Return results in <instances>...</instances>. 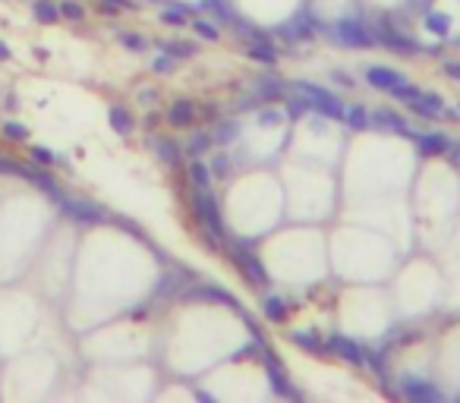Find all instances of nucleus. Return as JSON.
<instances>
[{
	"mask_svg": "<svg viewBox=\"0 0 460 403\" xmlns=\"http://www.w3.org/2000/svg\"><path fill=\"white\" fill-rule=\"evenodd\" d=\"M193 214L199 220V227L205 230L208 243L214 249L224 246V218H221V205L214 199L211 186H193Z\"/></svg>",
	"mask_w": 460,
	"mask_h": 403,
	"instance_id": "obj_1",
	"label": "nucleus"
},
{
	"mask_svg": "<svg viewBox=\"0 0 460 403\" xmlns=\"http://www.w3.org/2000/svg\"><path fill=\"white\" fill-rule=\"evenodd\" d=\"M369 29H372V38H375V44H382V48L394 50V54L413 57V54H422V50H426L413 35H407L400 25H394V19H391V16H378L375 22L369 25Z\"/></svg>",
	"mask_w": 460,
	"mask_h": 403,
	"instance_id": "obj_2",
	"label": "nucleus"
},
{
	"mask_svg": "<svg viewBox=\"0 0 460 403\" xmlns=\"http://www.w3.org/2000/svg\"><path fill=\"white\" fill-rule=\"evenodd\" d=\"M290 88H293L296 94H302V98H306L309 111L321 113V117H328V120H344V101H340L334 92L315 85V82H302V79L293 82Z\"/></svg>",
	"mask_w": 460,
	"mask_h": 403,
	"instance_id": "obj_3",
	"label": "nucleus"
},
{
	"mask_svg": "<svg viewBox=\"0 0 460 403\" xmlns=\"http://www.w3.org/2000/svg\"><path fill=\"white\" fill-rule=\"evenodd\" d=\"M54 205L60 208V211L67 214L69 220H76V224H82V227H95V224H104V220H111V214H107L104 208L98 205V202H92V199H73V195H67L63 189L54 195Z\"/></svg>",
	"mask_w": 460,
	"mask_h": 403,
	"instance_id": "obj_4",
	"label": "nucleus"
},
{
	"mask_svg": "<svg viewBox=\"0 0 460 403\" xmlns=\"http://www.w3.org/2000/svg\"><path fill=\"white\" fill-rule=\"evenodd\" d=\"M230 262L237 264L239 274H243L252 287H268V281H271L268 268H265L262 258L256 255L252 243H246V239H233V243H230Z\"/></svg>",
	"mask_w": 460,
	"mask_h": 403,
	"instance_id": "obj_5",
	"label": "nucleus"
},
{
	"mask_svg": "<svg viewBox=\"0 0 460 403\" xmlns=\"http://www.w3.org/2000/svg\"><path fill=\"white\" fill-rule=\"evenodd\" d=\"M319 31H328L331 38H337L340 44H350V48H375L372 29L363 22V19H337L331 29L319 22Z\"/></svg>",
	"mask_w": 460,
	"mask_h": 403,
	"instance_id": "obj_6",
	"label": "nucleus"
},
{
	"mask_svg": "<svg viewBox=\"0 0 460 403\" xmlns=\"http://www.w3.org/2000/svg\"><path fill=\"white\" fill-rule=\"evenodd\" d=\"M258 356H262V362H265V375H268L271 390H274L277 397H290V400H300V390L290 384L287 372H284V365L274 359V353H271L268 346H258Z\"/></svg>",
	"mask_w": 460,
	"mask_h": 403,
	"instance_id": "obj_7",
	"label": "nucleus"
},
{
	"mask_svg": "<svg viewBox=\"0 0 460 403\" xmlns=\"http://www.w3.org/2000/svg\"><path fill=\"white\" fill-rule=\"evenodd\" d=\"M315 31H319V19L312 16V10H306V6H302V10L296 13V16L290 19L287 25H281V29H277V35L287 38V41H306V38H312Z\"/></svg>",
	"mask_w": 460,
	"mask_h": 403,
	"instance_id": "obj_8",
	"label": "nucleus"
},
{
	"mask_svg": "<svg viewBox=\"0 0 460 403\" xmlns=\"http://www.w3.org/2000/svg\"><path fill=\"white\" fill-rule=\"evenodd\" d=\"M403 139H410L422 157H438V155H447V151H451V139L438 136V132H416V129H410Z\"/></svg>",
	"mask_w": 460,
	"mask_h": 403,
	"instance_id": "obj_9",
	"label": "nucleus"
},
{
	"mask_svg": "<svg viewBox=\"0 0 460 403\" xmlns=\"http://www.w3.org/2000/svg\"><path fill=\"white\" fill-rule=\"evenodd\" d=\"M400 394L410 397V400H419V403H438V400H445V394L438 390V384H432L428 378H413V375H407L400 381Z\"/></svg>",
	"mask_w": 460,
	"mask_h": 403,
	"instance_id": "obj_10",
	"label": "nucleus"
},
{
	"mask_svg": "<svg viewBox=\"0 0 460 403\" xmlns=\"http://www.w3.org/2000/svg\"><path fill=\"white\" fill-rule=\"evenodd\" d=\"M186 299L193 302H221V306H230V309H239L237 299H233L230 293H227L224 287H218V283H195L193 290H186Z\"/></svg>",
	"mask_w": 460,
	"mask_h": 403,
	"instance_id": "obj_11",
	"label": "nucleus"
},
{
	"mask_svg": "<svg viewBox=\"0 0 460 403\" xmlns=\"http://www.w3.org/2000/svg\"><path fill=\"white\" fill-rule=\"evenodd\" d=\"M328 350L331 353H337L344 362H350V365H363V344H356V340H350L347 334H328Z\"/></svg>",
	"mask_w": 460,
	"mask_h": 403,
	"instance_id": "obj_12",
	"label": "nucleus"
},
{
	"mask_svg": "<svg viewBox=\"0 0 460 403\" xmlns=\"http://www.w3.org/2000/svg\"><path fill=\"white\" fill-rule=\"evenodd\" d=\"M365 82H369L372 88H378V92H391V88L403 85L407 79V73H400V69H391V66H369L365 69Z\"/></svg>",
	"mask_w": 460,
	"mask_h": 403,
	"instance_id": "obj_13",
	"label": "nucleus"
},
{
	"mask_svg": "<svg viewBox=\"0 0 460 403\" xmlns=\"http://www.w3.org/2000/svg\"><path fill=\"white\" fill-rule=\"evenodd\" d=\"M410 104V111L413 113H419V117H426V120H438L441 113H445V104H441V98L438 94H432V92H416L413 98L407 101Z\"/></svg>",
	"mask_w": 460,
	"mask_h": 403,
	"instance_id": "obj_14",
	"label": "nucleus"
},
{
	"mask_svg": "<svg viewBox=\"0 0 460 403\" xmlns=\"http://www.w3.org/2000/svg\"><path fill=\"white\" fill-rule=\"evenodd\" d=\"M195 120H199V111H195V104L189 98H176L174 104H170V111H167V123L170 126L186 129V126H195Z\"/></svg>",
	"mask_w": 460,
	"mask_h": 403,
	"instance_id": "obj_15",
	"label": "nucleus"
},
{
	"mask_svg": "<svg viewBox=\"0 0 460 403\" xmlns=\"http://www.w3.org/2000/svg\"><path fill=\"white\" fill-rule=\"evenodd\" d=\"M284 82L274 79V76H258L256 82H252V94H256L262 104H271V101H284Z\"/></svg>",
	"mask_w": 460,
	"mask_h": 403,
	"instance_id": "obj_16",
	"label": "nucleus"
},
{
	"mask_svg": "<svg viewBox=\"0 0 460 403\" xmlns=\"http://www.w3.org/2000/svg\"><path fill=\"white\" fill-rule=\"evenodd\" d=\"M372 117V126H378V129H384V132H394V136H407V120L400 117V113H394V111H388V107H378V111H372L369 113Z\"/></svg>",
	"mask_w": 460,
	"mask_h": 403,
	"instance_id": "obj_17",
	"label": "nucleus"
},
{
	"mask_svg": "<svg viewBox=\"0 0 460 403\" xmlns=\"http://www.w3.org/2000/svg\"><path fill=\"white\" fill-rule=\"evenodd\" d=\"M107 123H111V129H113V132H120V136H130L132 126H136V120H132L130 107H123V104H111V107H107Z\"/></svg>",
	"mask_w": 460,
	"mask_h": 403,
	"instance_id": "obj_18",
	"label": "nucleus"
},
{
	"mask_svg": "<svg viewBox=\"0 0 460 403\" xmlns=\"http://www.w3.org/2000/svg\"><path fill=\"white\" fill-rule=\"evenodd\" d=\"M246 48H249V57L252 60H258V63H277V48L268 41V35H262V38H252V41H246Z\"/></svg>",
	"mask_w": 460,
	"mask_h": 403,
	"instance_id": "obj_19",
	"label": "nucleus"
},
{
	"mask_svg": "<svg viewBox=\"0 0 460 403\" xmlns=\"http://www.w3.org/2000/svg\"><path fill=\"white\" fill-rule=\"evenodd\" d=\"M158 50L170 54L174 60H193V57L199 54V48H195L193 41H176V38H164V41H158Z\"/></svg>",
	"mask_w": 460,
	"mask_h": 403,
	"instance_id": "obj_20",
	"label": "nucleus"
},
{
	"mask_svg": "<svg viewBox=\"0 0 460 403\" xmlns=\"http://www.w3.org/2000/svg\"><path fill=\"white\" fill-rule=\"evenodd\" d=\"M32 16L41 25H54L60 22V6H57V0H32Z\"/></svg>",
	"mask_w": 460,
	"mask_h": 403,
	"instance_id": "obj_21",
	"label": "nucleus"
},
{
	"mask_svg": "<svg viewBox=\"0 0 460 403\" xmlns=\"http://www.w3.org/2000/svg\"><path fill=\"white\" fill-rule=\"evenodd\" d=\"M290 340H293L296 346H302L306 353H328V344L315 331H300V327H296V331H290Z\"/></svg>",
	"mask_w": 460,
	"mask_h": 403,
	"instance_id": "obj_22",
	"label": "nucleus"
},
{
	"mask_svg": "<svg viewBox=\"0 0 460 403\" xmlns=\"http://www.w3.org/2000/svg\"><path fill=\"white\" fill-rule=\"evenodd\" d=\"M344 123L350 126L353 132H365V129H372V117H369V111H363V104H350V107H344Z\"/></svg>",
	"mask_w": 460,
	"mask_h": 403,
	"instance_id": "obj_23",
	"label": "nucleus"
},
{
	"mask_svg": "<svg viewBox=\"0 0 460 403\" xmlns=\"http://www.w3.org/2000/svg\"><path fill=\"white\" fill-rule=\"evenodd\" d=\"M151 148H155V155L161 164H180V157H183V148L174 142V139H155Z\"/></svg>",
	"mask_w": 460,
	"mask_h": 403,
	"instance_id": "obj_24",
	"label": "nucleus"
},
{
	"mask_svg": "<svg viewBox=\"0 0 460 403\" xmlns=\"http://www.w3.org/2000/svg\"><path fill=\"white\" fill-rule=\"evenodd\" d=\"M262 312L268 321H274V325H281V321H287V302L281 299V296H265L262 299Z\"/></svg>",
	"mask_w": 460,
	"mask_h": 403,
	"instance_id": "obj_25",
	"label": "nucleus"
},
{
	"mask_svg": "<svg viewBox=\"0 0 460 403\" xmlns=\"http://www.w3.org/2000/svg\"><path fill=\"white\" fill-rule=\"evenodd\" d=\"M199 10L211 13L214 22H233V10H230V0H202Z\"/></svg>",
	"mask_w": 460,
	"mask_h": 403,
	"instance_id": "obj_26",
	"label": "nucleus"
},
{
	"mask_svg": "<svg viewBox=\"0 0 460 403\" xmlns=\"http://www.w3.org/2000/svg\"><path fill=\"white\" fill-rule=\"evenodd\" d=\"M426 29L432 31V35H438V38H447L451 35V16H447V13L428 10L426 13Z\"/></svg>",
	"mask_w": 460,
	"mask_h": 403,
	"instance_id": "obj_27",
	"label": "nucleus"
},
{
	"mask_svg": "<svg viewBox=\"0 0 460 403\" xmlns=\"http://www.w3.org/2000/svg\"><path fill=\"white\" fill-rule=\"evenodd\" d=\"M189 13H193V6H164V10H161V22L174 25V29H183Z\"/></svg>",
	"mask_w": 460,
	"mask_h": 403,
	"instance_id": "obj_28",
	"label": "nucleus"
},
{
	"mask_svg": "<svg viewBox=\"0 0 460 403\" xmlns=\"http://www.w3.org/2000/svg\"><path fill=\"white\" fill-rule=\"evenodd\" d=\"M189 183H193V186H211V170H208V164L199 161V157L189 161Z\"/></svg>",
	"mask_w": 460,
	"mask_h": 403,
	"instance_id": "obj_29",
	"label": "nucleus"
},
{
	"mask_svg": "<svg viewBox=\"0 0 460 403\" xmlns=\"http://www.w3.org/2000/svg\"><path fill=\"white\" fill-rule=\"evenodd\" d=\"M117 41L123 44L126 50H132V54H142V50H148V41H145L139 31H126V29H120L117 31Z\"/></svg>",
	"mask_w": 460,
	"mask_h": 403,
	"instance_id": "obj_30",
	"label": "nucleus"
},
{
	"mask_svg": "<svg viewBox=\"0 0 460 403\" xmlns=\"http://www.w3.org/2000/svg\"><path fill=\"white\" fill-rule=\"evenodd\" d=\"M60 6V19H69V22H85V6L79 0H57Z\"/></svg>",
	"mask_w": 460,
	"mask_h": 403,
	"instance_id": "obj_31",
	"label": "nucleus"
},
{
	"mask_svg": "<svg viewBox=\"0 0 460 403\" xmlns=\"http://www.w3.org/2000/svg\"><path fill=\"white\" fill-rule=\"evenodd\" d=\"M237 136H239V123H237V120H224V123H218V129H211V142H218V145L233 142Z\"/></svg>",
	"mask_w": 460,
	"mask_h": 403,
	"instance_id": "obj_32",
	"label": "nucleus"
},
{
	"mask_svg": "<svg viewBox=\"0 0 460 403\" xmlns=\"http://www.w3.org/2000/svg\"><path fill=\"white\" fill-rule=\"evenodd\" d=\"M211 145H214V142H211V132H195V136L189 139L186 151H189L193 157H202L205 151H211Z\"/></svg>",
	"mask_w": 460,
	"mask_h": 403,
	"instance_id": "obj_33",
	"label": "nucleus"
},
{
	"mask_svg": "<svg viewBox=\"0 0 460 403\" xmlns=\"http://www.w3.org/2000/svg\"><path fill=\"white\" fill-rule=\"evenodd\" d=\"M193 31L199 38H205V41H218V22H214V19H195L193 22Z\"/></svg>",
	"mask_w": 460,
	"mask_h": 403,
	"instance_id": "obj_34",
	"label": "nucleus"
},
{
	"mask_svg": "<svg viewBox=\"0 0 460 403\" xmlns=\"http://www.w3.org/2000/svg\"><path fill=\"white\" fill-rule=\"evenodd\" d=\"M176 63H180V60H174L170 54H164V50H161V54H158L155 60H151V69H155L158 76H170V73L176 69Z\"/></svg>",
	"mask_w": 460,
	"mask_h": 403,
	"instance_id": "obj_35",
	"label": "nucleus"
},
{
	"mask_svg": "<svg viewBox=\"0 0 460 403\" xmlns=\"http://www.w3.org/2000/svg\"><path fill=\"white\" fill-rule=\"evenodd\" d=\"M32 161L41 164V167H54L60 157H57L50 148H44V145H32Z\"/></svg>",
	"mask_w": 460,
	"mask_h": 403,
	"instance_id": "obj_36",
	"label": "nucleus"
},
{
	"mask_svg": "<svg viewBox=\"0 0 460 403\" xmlns=\"http://www.w3.org/2000/svg\"><path fill=\"white\" fill-rule=\"evenodd\" d=\"M4 136L13 139V142H25V139H29V129H25L19 120H6V123H4Z\"/></svg>",
	"mask_w": 460,
	"mask_h": 403,
	"instance_id": "obj_37",
	"label": "nucleus"
},
{
	"mask_svg": "<svg viewBox=\"0 0 460 403\" xmlns=\"http://www.w3.org/2000/svg\"><path fill=\"white\" fill-rule=\"evenodd\" d=\"M211 176H218V180H227V176H230V157L227 155H214L211 157Z\"/></svg>",
	"mask_w": 460,
	"mask_h": 403,
	"instance_id": "obj_38",
	"label": "nucleus"
},
{
	"mask_svg": "<svg viewBox=\"0 0 460 403\" xmlns=\"http://www.w3.org/2000/svg\"><path fill=\"white\" fill-rule=\"evenodd\" d=\"M284 104H287V117H302V113L309 111V104H306V98H302V94H293V98H287L284 101Z\"/></svg>",
	"mask_w": 460,
	"mask_h": 403,
	"instance_id": "obj_39",
	"label": "nucleus"
},
{
	"mask_svg": "<svg viewBox=\"0 0 460 403\" xmlns=\"http://www.w3.org/2000/svg\"><path fill=\"white\" fill-rule=\"evenodd\" d=\"M98 3L104 13H120V10H132L136 0H98Z\"/></svg>",
	"mask_w": 460,
	"mask_h": 403,
	"instance_id": "obj_40",
	"label": "nucleus"
},
{
	"mask_svg": "<svg viewBox=\"0 0 460 403\" xmlns=\"http://www.w3.org/2000/svg\"><path fill=\"white\" fill-rule=\"evenodd\" d=\"M331 82H334V85H340V88H353V85H356V82H353L350 76L344 73V69H334V73H331Z\"/></svg>",
	"mask_w": 460,
	"mask_h": 403,
	"instance_id": "obj_41",
	"label": "nucleus"
},
{
	"mask_svg": "<svg viewBox=\"0 0 460 403\" xmlns=\"http://www.w3.org/2000/svg\"><path fill=\"white\" fill-rule=\"evenodd\" d=\"M428 10H432V0H410L407 3V13H422L426 16Z\"/></svg>",
	"mask_w": 460,
	"mask_h": 403,
	"instance_id": "obj_42",
	"label": "nucleus"
},
{
	"mask_svg": "<svg viewBox=\"0 0 460 403\" xmlns=\"http://www.w3.org/2000/svg\"><path fill=\"white\" fill-rule=\"evenodd\" d=\"M441 69H445V76H451L454 82H460V60H445Z\"/></svg>",
	"mask_w": 460,
	"mask_h": 403,
	"instance_id": "obj_43",
	"label": "nucleus"
},
{
	"mask_svg": "<svg viewBox=\"0 0 460 403\" xmlns=\"http://www.w3.org/2000/svg\"><path fill=\"white\" fill-rule=\"evenodd\" d=\"M258 104H262V101L252 94V98H239V104H233V107H237V111H252V107H258Z\"/></svg>",
	"mask_w": 460,
	"mask_h": 403,
	"instance_id": "obj_44",
	"label": "nucleus"
},
{
	"mask_svg": "<svg viewBox=\"0 0 460 403\" xmlns=\"http://www.w3.org/2000/svg\"><path fill=\"white\" fill-rule=\"evenodd\" d=\"M139 98H142V104H155V101H158V94L151 92V88H142V92H139Z\"/></svg>",
	"mask_w": 460,
	"mask_h": 403,
	"instance_id": "obj_45",
	"label": "nucleus"
},
{
	"mask_svg": "<svg viewBox=\"0 0 460 403\" xmlns=\"http://www.w3.org/2000/svg\"><path fill=\"white\" fill-rule=\"evenodd\" d=\"M447 157L460 164V142H451V151H447Z\"/></svg>",
	"mask_w": 460,
	"mask_h": 403,
	"instance_id": "obj_46",
	"label": "nucleus"
},
{
	"mask_svg": "<svg viewBox=\"0 0 460 403\" xmlns=\"http://www.w3.org/2000/svg\"><path fill=\"white\" fill-rule=\"evenodd\" d=\"M10 54H13V50H10V44H6V41H0V60H10Z\"/></svg>",
	"mask_w": 460,
	"mask_h": 403,
	"instance_id": "obj_47",
	"label": "nucleus"
},
{
	"mask_svg": "<svg viewBox=\"0 0 460 403\" xmlns=\"http://www.w3.org/2000/svg\"><path fill=\"white\" fill-rule=\"evenodd\" d=\"M6 107H10V111H16V107H19V98H16V94H6Z\"/></svg>",
	"mask_w": 460,
	"mask_h": 403,
	"instance_id": "obj_48",
	"label": "nucleus"
},
{
	"mask_svg": "<svg viewBox=\"0 0 460 403\" xmlns=\"http://www.w3.org/2000/svg\"><path fill=\"white\" fill-rule=\"evenodd\" d=\"M457 111H460V107H457Z\"/></svg>",
	"mask_w": 460,
	"mask_h": 403,
	"instance_id": "obj_49",
	"label": "nucleus"
}]
</instances>
